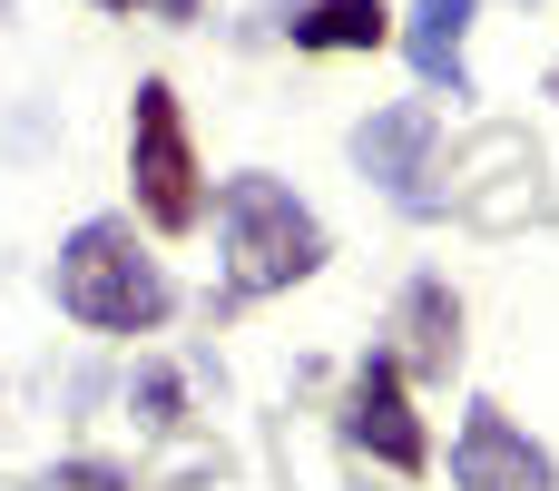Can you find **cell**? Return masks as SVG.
Here are the masks:
<instances>
[{
  "instance_id": "obj_1",
  "label": "cell",
  "mask_w": 559,
  "mask_h": 491,
  "mask_svg": "<svg viewBox=\"0 0 559 491\" xmlns=\"http://www.w3.org/2000/svg\"><path fill=\"white\" fill-rule=\"evenodd\" d=\"M216 226H226V305L246 295H285L324 266V226L285 177H226L216 187Z\"/></svg>"
},
{
  "instance_id": "obj_2",
  "label": "cell",
  "mask_w": 559,
  "mask_h": 491,
  "mask_svg": "<svg viewBox=\"0 0 559 491\" xmlns=\"http://www.w3.org/2000/svg\"><path fill=\"white\" fill-rule=\"evenodd\" d=\"M59 305L98 335H157L177 295H167V276H157V256L138 246L128 217H88L59 246Z\"/></svg>"
},
{
  "instance_id": "obj_3",
  "label": "cell",
  "mask_w": 559,
  "mask_h": 491,
  "mask_svg": "<svg viewBox=\"0 0 559 491\" xmlns=\"http://www.w3.org/2000/svg\"><path fill=\"white\" fill-rule=\"evenodd\" d=\"M128 177H138V217L157 236H197L206 217V167H197V138H187V108L167 79H138V108H128Z\"/></svg>"
},
{
  "instance_id": "obj_4",
  "label": "cell",
  "mask_w": 559,
  "mask_h": 491,
  "mask_svg": "<svg viewBox=\"0 0 559 491\" xmlns=\"http://www.w3.org/2000/svg\"><path fill=\"white\" fill-rule=\"evenodd\" d=\"M413 374H403V354H364V374H354V394H344V433H354V453H373L383 472H432V443H423V413H413V394H403Z\"/></svg>"
},
{
  "instance_id": "obj_5",
  "label": "cell",
  "mask_w": 559,
  "mask_h": 491,
  "mask_svg": "<svg viewBox=\"0 0 559 491\" xmlns=\"http://www.w3.org/2000/svg\"><path fill=\"white\" fill-rule=\"evenodd\" d=\"M452 491H559V463L501 404H472V423L452 443Z\"/></svg>"
},
{
  "instance_id": "obj_6",
  "label": "cell",
  "mask_w": 559,
  "mask_h": 491,
  "mask_svg": "<svg viewBox=\"0 0 559 491\" xmlns=\"http://www.w3.org/2000/svg\"><path fill=\"white\" fill-rule=\"evenodd\" d=\"M432 138H442V128H432V108H423V98L373 108V118L354 128V167H364V177H383L413 217H432V187H423V177H432Z\"/></svg>"
},
{
  "instance_id": "obj_7",
  "label": "cell",
  "mask_w": 559,
  "mask_h": 491,
  "mask_svg": "<svg viewBox=\"0 0 559 491\" xmlns=\"http://www.w3.org/2000/svg\"><path fill=\"white\" fill-rule=\"evenodd\" d=\"M393 335H403V374L452 384V364H462V295L442 276H413L403 305H393Z\"/></svg>"
},
{
  "instance_id": "obj_8",
  "label": "cell",
  "mask_w": 559,
  "mask_h": 491,
  "mask_svg": "<svg viewBox=\"0 0 559 491\" xmlns=\"http://www.w3.org/2000/svg\"><path fill=\"white\" fill-rule=\"evenodd\" d=\"M462 39H472V0H413L403 49H413V69H423L432 89H452V98H462Z\"/></svg>"
},
{
  "instance_id": "obj_9",
  "label": "cell",
  "mask_w": 559,
  "mask_h": 491,
  "mask_svg": "<svg viewBox=\"0 0 559 491\" xmlns=\"http://www.w3.org/2000/svg\"><path fill=\"white\" fill-rule=\"evenodd\" d=\"M393 39V10L383 0H314L295 20V49H383Z\"/></svg>"
},
{
  "instance_id": "obj_10",
  "label": "cell",
  "mask_w": 559,
  "mask_h": 491,
  "mask_svg": "<svg viewBox=\"0 0 559 491\" xmlns=\"http://www.w3.org/2000/svg\"><path fill=\"white\" fill-rule=\"evenodd\" d=\"M49 491H128L108 463H69V472H49Z\"/></svg>"
},
{
  "instance_id": "obj_11",
  "label": "cell",
  "mask_w": 559,
  "mask_h": 491,
  "mask_svg": "<svg viewBox=\"0 0 559 491\" xmlns=\"http://www.w3.org/2000/svg\"><path fill=\"white\" fill-rule=\"evenodd\" d=\"M98 10H147V0H98Z\"/></svg>"
},
{
  "instance_id": "obj_12",
  "label": "cell",
  "mask_w": 559,
  "mask_h": 491,
  "mask_svg": "<svg viewBox=\"0 0 559 491\" xmlns=\"http://www.w3.org/2000/svg\"><path fill=\"white\" fill-rule=\"evenodd\" d=\"M167 10H177V20H187V10H197V0H167Z\"/></svg>"
},
{
  "instance_id": "obj_13",
  "label": "cell",
  "mask_w": 559,
  "mask_h": 491,
  "mask_svg": "<svg viewBox=\"0 0 559 491\" xmlns=\"http://www.w3.org/2000/svg\"><path fill=\"white\" fill-rule=\"evenodd\" d=\"M550 89H559V69H550Z\"/></svg>"
}]
</instances>
